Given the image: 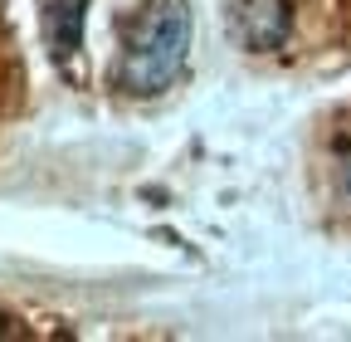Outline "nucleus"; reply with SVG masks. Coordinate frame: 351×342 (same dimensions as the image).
<instances>
[{
  "instance_id": "f257e3e1",
  "label": "nucleus",
  "mask_w": 351,
  "mask_h": 342,
  "mask_svg": "<svg viewBox=\"0 0 351 342\" xmlns=\"http://www.w3.org/2000/svg\"><path fill=\"white\" fill-rule=\"evenodd\" d=\"M186 49H191V10H186V0H152V5L137 15V25L127 30L117 83L127 93H156L186 69Z\"/></svg>"
},
{
  "instance_id": "7ed1b4c3",
  "label": "nucleus",
  "mask_w": 351,
  "mask_h": 342,
  "mask_svg": "<svg viewBox=\"0 0 351 342\" xmlns=\"http://www.w3.org/2000/svg\"><path fill=\"white\" fill-rule=\"evenodd\" d=\"M78 30H83V0H44V34L59 59L78 49Z\"/></svg>"
},
{
  "instance_id": "20e7f679",
  "label": "nucleus",
  "mask_w": 351,
  "mask_h": 342,
  "mask_svg": "<svg viewBox=\"0 0 351 342\" xmlns=\"http://www.w3.org/2000/svg\"><path fill=\"white\" fill-rule=\"evenodd\" d=\"M337 181H341V201L351 205V142L341 147V166H337Z\"/></svg>"
},
{
  "instance_id": "f03ea898",
  "label": "nucleus",
  "mask_w": 351,
  "mask_h": 342,
  "mask_svg": "<svg viewBox=\"0 0 351 342\" xmlns=\"http://www.w3.org/2000/svg\"><path fill=\"white\" fill-rule=\"evenodd\" d=\"M230 10V25L239 34L244 49H278L283 39L293 34V10L288 0H225Z\"/></svg>"
}]
</instances>
